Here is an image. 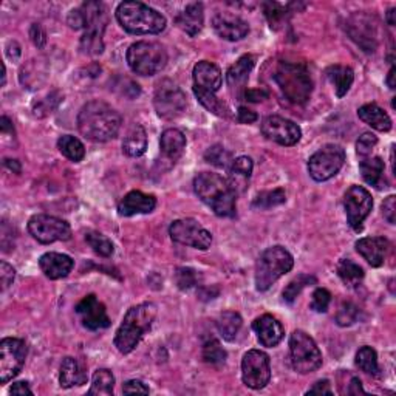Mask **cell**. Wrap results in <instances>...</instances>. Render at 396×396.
<instances>
[{"label": "cell", "instance_id": "6da1fadb", "mask_svg": "<svg viewBox=\"0 0 396 396\" xmlns=\"http://www.w3.org/2000/svg\"><path fill=\"white\" fill-rule=\"evenodd\" d=\"M123 118L104 101H90L78 115V128L82 136L93 143H107L118 135Z\"/></svg>", "mask_w": 396, "mask_h": 396}, {"label": "cell", "instance_id": "7a4b0ae2", "mask_svg": "<svg viewBox=\"0 0 396 396\" xmlns=\"http://www.w3.org/2000/svg\"><path fill=\"white\" fill-rule=\"evenodd\" d=\"M194 189L198 198L209 206L218 217H234L237 211V192L230 180L212 172L198 173L194 180Z\"/></svg>", "mask_w": 396, "mask_h": 396}, {"label": "cell", "instance_id": "3957f363", "mask_svg": "<svg viewBox=\"0 0 396 396\" xmlns=\"http://www.w3.org/2000/svg\"><path fill=\"white\" fill-rule=\"evenodd\" d=\"M155 317L157 307L154 303H140L128 310L115 336V347L118 352L123 355L132 353L144 334L150 331Z\"/></svg>", "mask_w": 396, "mask_h": 396}, {"label": "cell", "instance_id": "277c9868", "mask_svg": "<svg viewBox=\"0 0 396 396\" xmlns=\"http://www.w3.org/2000/svg\"><path fill=\"white\" fill-rule=\"evenodd\" d=\"M117 19L119 25L131 34H159L166 28V18L161 13L135 0L118 5Z\"/></svg>", "mask_w": 396, "mask_h": 396}, {"label": "cell", "instance_id": "5b68a950", "mask_svg": "<svg viewBox=\"0 0 396 396\" xmlns=\"http://www.w3.org/2000/svg\"><path fill=\"white\" fill-rule=\"evenodd\" d=\"M274 81L289 103L305 104L313 93V79L307 68L299 64H279L274 72Z\"/></svg>", "mask_w": 396, "mask_h": 396}, {"label": "cell", "instance_id": "8992f818", "mask_svg": "<svg viewBox=\"0 0 396 396\" xmlns=\"http://www.w3.org/2000/svg\"><path fill=\"white\" fill-rule=\"evenodd\" d=\"M294 258L284 246H271L260 254L256 265V288L266 291L276 282L293 270Z\"/></svg>", "mask_w": 396, "mask_h": 396}, {"label": "cell", "instance_id": "52a82bcc", "mask_svg": "<svg viewBox=\"0 0 396 396\" xmlns=\"http://www.w3.org/2000/svg\"><path fill=\"white\" fill-rule=\"evenodd\" d=\"M126 59L133 73L141 76H154L166 67L167 53L161 44L141 41L128 47Z\"/></svg>", "mask_w": 396, "mask_h": 396}, {"label": "cell", "instance_id": "ba28073f", "mask_svg": "<svg viewBox=\"0 0 396 396\" xmlns=\"http://www.w3.org/2000/svg\"><path fill=\"white\" fill-rule=\"evenodd\" d=\"M289 355L293 369L301 375L313 373L322 365L321 350L315 339L302 330H296L289 338Z\"/></svg>", "mask_w": 396, "mask_h": 396}, {"label": "cell", "instance_id": "9c48e42d", "mask_svg": "<svg viewBox=\"0 0 396 396\" xmlns=\"http://www.w3.org/2000/svg\"><path fill=\"white\" fill-rule=\"evenodd\" d=\"M345 161V150L338 144H325L308 159V172L315 181H326L336 175Z\"/></svg>", "mask_w": 396, "mask_h": 396}, {"label": "cell", "instance_id": "30bf717a", "mask_svg": "<svg viewBox=\"0 0 396 396\" xmlns=\"http://www.w3.org/2000/svg\"><path fill=\"white\" fill-rule=\"evenodd\" d=\"M154 105L159 118L175 119L186 110V95L171 79H163L155 88Z\"/></svg>", "mask_w": 396, "mask_h": 396}, {"label": "cell", "instance_id": "8fae6325", "mask_svg": "<svg viewBox=\"0 0 396 396\" xmlns=\"http://www.w3.org/2000/svg\"><path fill=\"white\" fill-rule=\"evenodd\" d=\"M28 231L33 239L44 245L72 239V227L62 218L39 214L29 218Z\"/></svg>", "mask_w": 396, "mask_h": 396}, {"label": "cell", "instance_id": "7c38bea8", "mask_svg": "<svg viewBox=\"0 0 396 396\" xmlns=\"http://www.w3.org/2000/svg\"><path fill=\"white\" fill-rule=\"evenodd\" d=\"M243 384L254 390L266 387L271 379L270 356L260 350H249L242 359Z\"/></svg>", "mask_w": 396, "mask_h": 396}, {"label": "cell", "instance_id": "4fadbf2b", "mask_svg": "<svg viewBox=\"0 0 396 396\" xmlns=\"http://www.w3.org/2000/svg\"><path fill=\"white\" fill-rule=\"evenodd\" d=\"M107 10L99 2H86L68 14V25L74 29H86V33L104 34L107 27Z\"/></svg>", "mask_w": 396, "mask_h": 396}, {"label": "cell", "instance_id": "5bb4252c", "mask_svg": "<svg viewBox=\"0 0 396 396\" xmlns=\"http://www.w3.org/2000/svg\"><path fill=\"white\" fill-rule=\"evenodd\" d=\"M27 359L25 341L5 338L0 342V383L6 384L19 375Z\"/></svg>", "mask_w": 396, "mask_h": 396}, {"label": "cell", "instance_id": "9a60e30c", "mask_svg": "<svg viewBox=\"0 0 396 396\" xmlns=\"http://www.w3.org/2000/svg\"><path fill=\"white\" fill-rule=\"evenodd\" d=\"M169 234L173 242L195 249L206 251L212 245L211 232L208 230H204V227L194 218L175 220L169 227Z\"/></svg>", "mask_w": 396, "mask_h": 396}, {"label": "cell", "instance_id": "2e32d148", "mask_svg": "<svg viewBox=\"0 0 396 396\" xmlns=\"http://www.w3.org/2000/svg\"><path fill=\"white\" fill-rule=\"evenodd\" d=\"M344 208L348 225L355 231H359L364 220L369 217L373 208V198L370 192L362 186H352L344 197Z\"/></svg>", "mask_w": 396, "mask_h": 396}, {"label": "cell", "instance_id": "e0dca14e", "mask_svg": "<svg viewBox=\"0 0 396 396\" xmlns=\"http://www.w3.org/2000/svg\"><path fill=\"white\" fill-rule=\"evenodd\" d=\"M262 133L266 138L280 144V146H294L301 141V127L291 119L272 115L263 119Z\"/></svg>", "mask_w": 396, "mask_h": 396}, {"label": "cell", "instance_id": "ac0fdd59", "mask_svg": "<svg viewBox=\"0 0 396 396\" xmlns=\"http://www.w3.org/2000/svg\"><path fill=\"white\" fill-rule=\"evenodd\" d=\"M76 313H78L82 325L91 331L109 329L110 326L107 310H105L103 302L98 301L95 294L84 297L78 305H76Z\"/></svg>", "mask_w": 396, "mask_h": 396}, {"label": "cell", "instance_id": "d6986e66", "mask_svg": "<svg viewBox=\"0 0 396 396\" xmlns=\"http://www.w3.org/2000/svg\"><path fill=\"white\" fill-rule=\"evenodd\" d=\"M212 27L222 39L231 42L242 41L249 33L248 22L232 13H217L212 19Z\"/></svg>", "mask_w": 396, "mask_h": 396}, {"label": "cell", "instance_id": "ffe728a7", "mask_svg": "<svg viewBox=\"0 0 396 396\" xmlns=\"http://www.w3.org/2000/svg\"><path fill=\"white\" fill-rule=\"evenodd\" d=\"M256 65V56L253 55H243L237 62L230 67V70L226 73V82L227 87L231 88L232 93L240 98L245 93V86L248 81V76Z\"/></svg>", "mask_w": 396, "mask_h": 396}, {"label": "cell", "instance_id": "44dd1931", "mask_svg": "<svg viewBox=\"0 0 396 396\" xmlns=\"http://www.w3.org/2000/svg\"><path fill=\"white\" fill-rule=\"evenodd\" d=\"M157 208V198L141 190L128 192L118 204V212L123 217H132L136 214H149Z\"/></svg>", "mask_w": 396, "mask_h": 396}, {"label": "cell", "instance_id": "7402d4cb", "mask_svg": "<svg viewBox=\"0 0 396 396\" xmlns=\"http://www.w3.org/2000/svg\"><path fill=\"white\" fill-rule=\"evenodd\" d=\"M253 330L263 347H276L284 339V326L271 315H263L253 322Z\"/></svg>", "mask_w": 396, "mask_h": 396}, {"label": "cell", "instance_id": "603a6c76", "mask_svg": "<svg viewBox=\"0 0 396 396\" xmlns=\"http://www.w3.org/2000/svg\"><path fill=\"white\" fill-rule=\"evenodd\" d=\"M194 88L209 91V93H217L222 87V72L220 68L208 62V60H202L194 67Z\"/></svg>", "mask_w": 396, "mask_h": 396}, {"label": "cell", "instance_id": "cb8c5ba5", "mask_svg": "<svg viewBox=\"0 0 396 396\" xmlns=\"http://www.w3.org/2000/svg\"><path fill=\"white\" fill-rule=\"evenodd\" d=\"M42 272L51 280L64 279L72 272L74 262L70 256L60 253H47L39 258Z\"/></svg>", "mask_w": 396, "mask_h": 396}, {"label": "cell", "instance_id": "d4e9b609", "mask_svg": "<svg viewBox=\"0 0 396 396\" xmlns=\"http://www.w3.org/2000/svg\"><path fill=\"white\" fill-rule=\"evenodd\" d=\"M388 249V242L384 237H364L356 242V251L359 253L364 260L369 265L381 266L384 263V258Z\"/></svg>", "mask_w": 396, "mask_h": 396}, {"label": "cell", "instance_id": "484cf974", "mask_svg": "<svg viewBox=\"0 0 396 396\" xmlns=\"http://www.w3.org/2000/svg\"><path fill=\"white\" fill-rule=\"evenodd\" d=\"M373 28L370 22L365 16H353L348 22V33L352 36V39L356 41L357 45L365 51H375L376 42H375V34H373Z\"/></svg>", "mask_w": 396, "mask_h": 396}, {"label": "cell", "instance_id": "4316f807", "mask_svg": "<svg viewBox=\"0 0 396 396\" xmlns=\"http://www.w3.org/2000/svg\"><path fill=\"white\" fill-rule=\"evenodd\" d=\"M204 11L202 4H190L178 14L177 25L189 36H197L203 29Z\"/></svg>", "mask_w": 396, "mask_h": 396}, {"label": "cell", "instance_id": "83f0119b", "mask_svg": "<svg viewBox=\"0 0 396 396\" xmlns=\"http://www.w3.org/2000/svg\"><path fill=\"white\" fill-rule=\"evenodd\" d=\"M59 383L64 388L79 387L87 384V373L74 357H65L59 369Z\"/></svg>", "mask_w": 396, "mask_h": 396}, {"label": "cell", "instance_id": "f1b7e54d", "mask_svg": "<svg viewBox=\"0 0 396 396\" xmlns=\"http://www.w3.org/2000/svg\"><path fill=\"white\" fill-rule=\"evenodd\" d=\"M357 117L362 119L365 124H369L371 128L378 132H388L392 128V119L387 115L384 109H381L378 104H365L357 110Z\"/></svg>", "mask_w": 396, "mask_h": 396}, {"label": "cell", "instance_id": "f546056e", "mask_svg": "<svg viewBox=\"0 0 396 396\" xmlns=\"http://www.w3.org/2000/svg\"><path fill=\"white\" fill-rule=\"evenodd\" d=\"M159 146H161L164 157L172 159V161H177L186 149V136L178 128H167L161 135Z\"/></svg>", "mask_w": 396, "mask_h": 396}, {"label": "cell", "instance_id": "4dcf8cb0", "mask_svg": "<svg viewBox=\"0 0 396 396\" xmlns=\"http://www.w3.org/2000/svg\"><path fill=\"white\" fill-rule=\"evenodd\" d=\"M147 149V133L144 131V127L140 124H133L126 135L123 141V150L128 157L138 158L146 154Z\"/></svg>", "mask_w": 396, "mask_h": 396}, {"label": "cell", "instance_id": "1f68e13d", "mask_svg": "<svg viewBox=\"0 0 396 396\" xmlns=\"http://www.w3.org/2000/svg\"><path fill=\"white\" fill-rule=\"evenodd\" d=\"M326 78L330 79V82L334 86V90H336L338 98H344L352 84L355 81V73L350 67H344V65H331L326 68Z\"/></svg>", "mask_w": 396, "mask_h": 396}, {"label": "cell", "instance_id": "d6a6232c", "mask_svg": "<svg viewBox=\"0 0 396 396\" xmlns=\"http://www.w3.org/2000/svg\"><path fill=\"white\" fill-rule=\"evenodd\" d=\"M253 159L249 157H239L235 158L232 164L230 166V175H231V186L235 189V192H237V187H243L245 189L246 183L251 177V173H253Z\"/></svg>", "mask_w": 396, "mask_h": 396}, {"label": "cell", "instance_id": "836d02e7", "mask_svg": "<svg viewBox=\"0 0 396 396\" xmlns=\"http://www.w3.org/2000/svg\"><path fill=\"white\" fill-rule=\"evenodd\" d=\"M384 161L379 157H371V158H365L359 164V171L364 181L367 183L370 186L379 187V183L383 180V173H384Z\"/></svg>", "mask_w": 396, "mask_h": 396}, {"label": "cell", "instance_id": "e575fe53", "mask_svg": "<svg viewBox=\"0 0 396 396\" xmlns=\"http://www.w3.org/2000/svg\"><path fill=\"white\" fill-rule=\"evenodd\" d=\"M242 316L235 311H225V313L220 315L217 321V329L218 333L222 334V338L225 341H234L237 336L240 329H242Z\"/></svg>", "mask_w": 396, "mask_h": 396}, {"label": "cell", "instance_id": "d590c367", "mask_svg": "<svg viewBox=\"0 0 396 396\" xmlns=\"http://www.w3.org/2000/svg\"><path fill=\"white\" fill-rule=\"evenodd\" d=\"M338 276L344 282L345 286L355 288L364 279V270L353 260H350V258H342L338 263Z\"/></svg>", "mask_w": 396, "mask_h": 396}, {"label": "cell", "instance_id": "8d00e7d4", "mask_svg": "<svg viewBox=\"0 0 396 396\" xmlns=\"http://www.w3.org/2000/svg\"><path fill=\"white\" fill-rule=\"evenodd\" d=\"M113 387H115V376L107 369H99L95 371L93 378H91V387L88 395H113Z\"/></svg>", "mask_w": 396, "mask_h": 396}, {"label": "cell", "instance_id": "74e56055", "mask_svg": "<svg viewBox=\"0 0 396 396\" xmlns=\"http://www.w3.org/2000/svg\"><path fill=\"white\" fill-rule=\"evenodd\" d=\"M58 147L60 150V154L74 163L82 161L84 157H86V147H84V144L72 135L60 136L58 140Z\"/></svg>", "mask_w": 396, "mask_h": 396}, {"label": "cell", "instance_id": "f35d334b", "mask_svg": "<svg viewBox=\"0 0 396 396\" xmlns=\"http://www.w3.org/2000/svg\"><path fill=\"white\" fill-rule=\"evenodd\" d=\"M194 93H195L197 99L200 101L203 107L209 110L211 113H214V115H217L220 118H230L231 117L230 109H227L226 105L222 101H220V99L216 96V93H209V91L198 90V88H194Z\"/></svg>", "mask_w": 396, "mask_h": 396}, {"label": "cell", "instance_id": "ab89813d", "mask_svg": "<svg viewBox=\"0 0 396 396\" xmlns=\"http://www.w3.org/2000/svg\"><path fill=\"white\" fill-rule=\"evenodd\" d=\"M356 365L367 375H378L379 365H378V355L371 347H362L356 353Z\"/></svg>", "mask_w": 396, "mask_h": 396}, {"label": "cell", "instance_id": "60d3db41", "mask_svg": "<svg viewBox=\"0 0 396 396\" xmlns=\"http://www.w3.org/2000/svg\"><path fill=\"white\" fill-rule=\"evenodd\" d=\"M285 202H286L285 190L279 187V189L266 190V192L258 194L256 197L253 206L258 208V209H271V208L280 206V204H284Z\"/></svg>", "mask_w": 396, "mask_h": 396}, {"label": "cell", "instance_id": "b9f144b4", "mask_svg": "<svg viewBox=\"0 0 396 396\" xmlns=\"http://www.w3.org/2000/svg\"><path fill=\"white\" fill-rule=\"evenodd\" d=\"M289 8H291V4L289 5H282L277 2H266L263 4L265 16L268 19L271 28H279L289 16Z\"/></svg>", "mask_w": 396, "mask_h": 396}, {"label": "cell", "instance_id": "7bdbcfd3", "mask_svg": "<svg viewBox=\"0 0 396 396\" xmlns=\"http://www.w3.org/2000/svg\"><path fill=\"white\" fill-rule=\"evenodd\" d=\"M313 284H316V277L308 276V274H299V276L289 282L286 288L284 289V301L288 303L294 302V299L302 293L303 288H307L308 285Z\"/></svg>", "mask_w": 396, "mask_h": 396}, {"label": "cell", "instance_id": "ee69618b", "mask_svg": "<svg viewBox=\"0 0 396 396\" xmlns=\"http://www.w3.org/2000/svg\"><path fill=\"white\" fill-rule=\"evenodd\" d=\"M203 359L211 365H222L226 361V350L222 347V344L217 339H211L206 344L203 345Z\"/></svg>", "mask_w": 396, "mask_h": 396}, {"label": "cell", "instance_id": "f6af8a7d", "mask_svg": "<svg viewBox=\"0 0 396 396\" xmlns=\"http://www.w3.org/2000/svg\"><path fill=\"white\" fill-rule=\"evenodd\" d=\"M86 242L88 243V246L101 257H110L113 254V243L101 232H95V231L87 232Z\"/></svg>", "mask_w": 396, "mask_h": 396}, {"label": "cell", "instance_id": "bcb514c9", "mask_svg": "<svg viewBox=\"0 0 396 396\" xmlns=\"http://www.w3.org/2000/svg\"><path fill=\"white\" fill-rule=\"evenodd\" d=\"M204 159H206L209 164H214L217 167H227V169H230V166L234 161L231 152H227L223 146H220V144L209 147L206 154H204Z\"/></svg>", "mask_w": 396, "mask_h": 396}, {"label": "cell", "instance_id": "7dc6e473", "mask_svg": "<svg viewBox=\"0 0 396 396\" xmlns=\"http://www.w3.org/2000/svg\"><path fill=\"white\" fill-rule=\"evenodd\" d=\"M198 280H200V274L192 268H185V266H183V268L175 271V284H177V286L183 289V291L198 285Z\"/></svg>", "mask_w": 396, "mask_h": 396}, {"label": "cell", "instance_id": "c3c4849f", "mask_svg": "<svg viewBox=\"0 0 396 396\" xmlns=\"http://www.w3.org/2000/svg\"><path fill=\"white\" fill-rule=\"evenodd\" d=\"M81 50L82 53H86V55H101L104 51L103 34L84 33L81 39Z\"/></svg>", "mask_w": 396, "mask_h": 396}, {"label": "cell", "instance_id": "681fc988", "mask_svg": "<svg viewBox=\"0 0 396 396\" xmlns=\"http://www.w3.org/2000/svg\"><path fill=\"white\" fill-rule=\"evenodd\" d=\"M357 316H359V310L352 302L342 303V307L339 308L336 315V322L341 326H350L357 321Z\"/></svg>", "mask_w": 396, "mask_h": 396}, {"label": "cell", "instance_id": "f907efd6", "mask_svg": "<svg viewBox=\"0 0 396 396\" xmlns=\"http://www.w3.org/2000/svg\"><path fill=\"white\" fill-rule=\"evenodd\" d=\"M330 302H331V294L329 289L317 288L313 293V296H311L310 307L311 310L317 311V313H325V311L330 307Z\"/></svg>", "mask_w": 396, "mask_h": 396}, {"label": "cell", "instance_id": "816d5d0a", "mask_svg": "<svg viewBox=\"0 0 396 396\" xmlns=\"http://www.w3.org/2000/svg\"><path fill=\"white\" fill-rule=\"evenodd\" d=\"M376 144H378V138L373 133H369V132H365L359 136V140H357L356 143V152H357V155L359 157H364V158H367L373 149L376 147Z\"/></svg>", "mask_w": 396, "mask_h": 396}, {"label": "cell", "instance_id": "f5cc1de1", "mask_svg": "<svg viewBox=\"0 0 396 396\" xmlns=\"http://www.w3.org/2000/svg\"><path fill=\"white\" fill-rule=\"evenodd\" d=\"M14 277H16V271H14L13 266L6 262H0V282H2L4 291L13 284Z\"/></svg>", "mask_w": 396, "mask_h": 396}, {"label": "cell", "instance_id": "db71d44e", "mask_svg": "<svg viewBox=\"0 0 396 396\" xmlns=\"http://www.w3.org/2000/svg\"><path fill=\"white\" fill-rule=\"evenodd\" d=\"M383 214L388 223L395 225L396 222V197L395 195L385 198V202L383 203Z\"/></svg>", "mask_w": 396, "mask_h": 396}, {"label": "cell", "instance_id": "11a10c76", "mask_svg": "<svg viewBox=\"0 0 396 396\" xmlns=\"http://www.w3.org/2000/svg\"><path fill=\"white\" fill-rule=\"evenodd\" d=\"M123 393L124 395H133V393H143V395H147L149 393V387L141 383L138 379H132V381H127L123 387Z\"/></svg>", "mask_w": 396, "mask_h": 396}, {"label": "cell", "instance_id": "9f6ffc18", "mask_svg": "<svg viewBox=\"0 0 396 396\" xmlns=\"http://www.w3.org/2000/svg\"><path fill=\"white\" fill-rule=\"evenodd\" d=\"M29 36H32V41L37 48H44L45 42H47V34H45L44 28L39 24L32 25V29H29Z\"/></svg>", "mask_w": 396, "mask_h": 396}, {"label": "cell", "instance_id": "6f0895ef", "mask_svg": "<svg viewBox=\"0 0 396 396\" xmlns=\"http://www.w3.org/2000/svg\"><path fill=\"white\" fill-rule=\"evenodd\" d=\"M266 98H268V93H266L265 90H260V88L245 90V93H243V96H242V99H245V101H249V103H260Z\"/></svg>", "mask_w": 396, "mask_h": 396}, {"label": "cell", "instance_id": "680465c9", "mask_svg": "<svg viewBox=\"0 0 396 396\" xmlns=\"http://www.w3.org/2000/svg\"><path fill=\"white\" fill-rule=\"evenodd\" d=\"M308 395H331L333 390H331V385H330V381H317V383L310 388V390L307 392Z\"/></svg>", "mask_w": 396, "mask_h": 396}, {"label": "cell", "instance_id": "91938a15", "mask_svg": "<svg viewBox=\"0 0 396 396\" xmlns=\"http://www.w3.org/2000/svg\"><path fill=\"white\" fill-rule=\"evenodd\" d=\"M257 118H258L257 113L251 112L245 107H240L239 112H237V121L242 124H253V123H256Z\"/></svg>", "mask_w": 396, "mask_h": 396}, {"label": "cell", "instance_id": "94428289", "mask_svg": "<svg viewBox=\"0 0 396 396\" xmlns=\"http://www.w3.org/2000/svg\"><path fill=\"white\" fill-rule=\"evenodd\" d=\"M10 393L11 395H20V396H25V395H33V390L29 388L28 383L25 381H20V383H14L13 387L10 388Z\"/></svg>", "mask_w": 396, "mask_h": 396}, {"label": "cell", "instance_id": "6125c7cd", "mask_svg": "<svg viewBox=\"0 0 396 396\" xmlns=\"http://www.w3.org/2000/svg\"><path fill=\"white\" fill-rule=\"evenodd\" d=\"M348 393L350 395H359V393H365L362 388V383L359 378H352V383L348 385Z\"/></svg>", "mask_w": 396, "mask_h": 396}, {"label": "cell", "instance_id": "be15d7a7", "mask_svg": "<svg viewBox=\"0 0 396 396\" xmlns=\"http://www.w3.org/2000/svg\"><path fill=\"white\" fill-rule=\"evenodd\" d=\"M0 127H2V133L6 135V133H11L14 135V127H13V123L11 121L6 118V117H2V119H0Z\"/></svg>", "mask_w": 396, "mask_h": 396}, {"label": "cell", "instance_id": "e7e4bbea", "mask_svg": "<svg viewBox=\"0 0 396 396\" xmlns=\"http://www.w3.org/2000/svg\"><path fill=\"white\" fill-rule=\"evenodd\" d=\"M5 166L10 167V169L16 173H20V164L18 159H5Z\"/></svg>", "mask_w": 396, "mask_h": 396}, {"label": "cell", "instance_id": "03108f58", "mask_svg": "<svg viewBox=\"0 0 396 396\" xmlns=\"http://www.w3.org/2000/svg\"><path fill=\"white\" fill-rule=\"evenodd\" d=\"M395 67H392L390 68V72H388V74H387V86H388V88H392V90H395Z\"/></svg>", "mask_w": 396, "mask_h": 396}, {"label": "cell", "instance_id": "003e7915", "mask_svg": "<svg viewBox=\"0 0 396 396\" xmlns=\"http://www.w3.org/2000/svg\"><path fill=\"white\" fill-rule=\"evenodd\" d=\"M395 11H396L395 8H390V10H388V13H387V24L392 25V27L395 25V14H396Z\"/></svg>", "mask_w": 396, "mask_h": 396}]
</instances>
